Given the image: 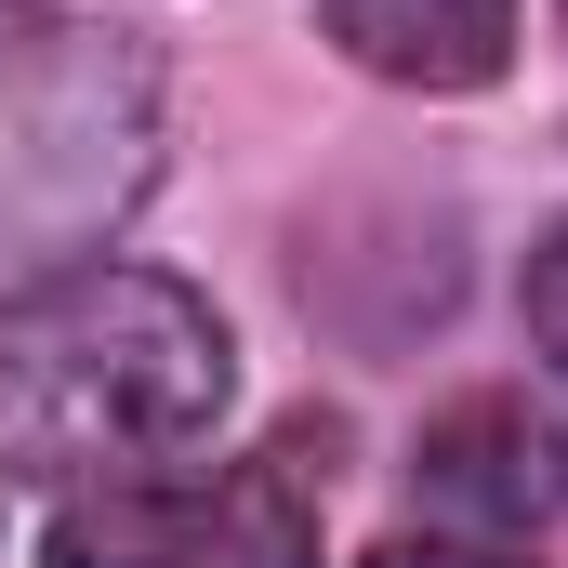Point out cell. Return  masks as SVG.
Masks as SVG:
<instances>
[{"mask_svg": "<svg viewBox=\"0 0 568 568\" xmlns=\"http://www.w3.org/2000/svg\"><path fill=\"white\" fill-rule=\"evenodd\" d=\"M239 331L159 265H67L0 304V476L93 489L225 424Z\"/></svg>", "mask_w": 568, "mask_h": 568, "instance_id": "cell-1", "label": "cell"}, {"mask_svg": "<svg viewBox=\"0 0 568 568\" xmlns=\"http://www.w3.org/2000/svg\"><path fill=\"white\" fill-rule=\"evenodd\" d=\"M159 185V53L0 0V278H67Z\"/></svg>", "mask_w": 568, "mask_h": 568, "instance_id": "cell-2", "label": "cell"}, {"mask_svg": "<svg viewBox=\"0 0 568 568\" xmlns=\"http://www.w3.org/2000/svg\"><path fill=\"white\" fill-rule=\"evenodd\" d=\"M40 556L53 568H317V489H304V449L106 476V489L53 503Z\"/></svg>", "mask_w": 568, "mask_h": 568, "instance_id": "cell-3", "label": "cell"}, {"mask_svg": "<svg viewBox=\"0 0 568 568\" xmlns=\"http://www.w3.org/2000/svg\"><path fill=\"white\" fill-rule=\"evenodd\" d=\"M410 476H424L436 516H463V529H542V516H568V436L516 384L449 397L424 424V449H410Z\"/></svg>", "mask_w": 568, "mask_h": 568, "instance_id": "cell-4", "label": "cell"}, {"mask_svg": "<svg viewBox=\"0 0 568 568\" xmlns=\"http://www.w3.org/2000/svg\"><path fill=\"white\" fill-rule=\"evenodd\" d=\"M331 40L397 93H489L516 67V0H331Z\"/></svg>", "mask_w": 568, "mask_h": 568, "instance_id": "cell-5", "label": "cell"}, {"mask_svg": "<svg viewBox=\"0 0 568 568\" xmlns=\"http://www.w3.org/2000/svg\"><path fill=\"white\" fill-rule=\"evenodd\" d=\"M529 344L556 357V384H568V225H542V252H529Z\"/></svg>", "mask_w": 568, "mask_h": 568, "instance_id": "cell-6", "label": "cell"}, {"mask_svg": "<svg viewBox=\"0 0 568 568\" xmlns=\"http://www.w3.org/2000/svg\"><path fill=\"white\" fill-rule=\"evenodd\" d=\"M371 568H529V556H503V542H384Z\"/></svg>", "mask_w": 568, "mask_h": 568, "instance_id": "cell-7", "label": "cell"}, {"mask_svg": "<svg viewBox=\"0 0 568 568\" xmlns=\"http://www.w3.org/2000/svg\"><path fill=\"white\" fill-rule=\"evenodd\" d=\"M556 13H568V0H556Z\"/></svg>", "mask_w": 568, "mask_h": 568, "instance_id": "cell-8", "label": "cell"}]
</instances>
